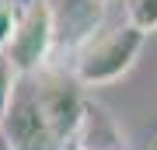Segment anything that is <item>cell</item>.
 Masks as SVG:
<instances>
[{
	"instance_id": "cell-7",
	"label": "cell",
	"mask_w": 157,
	"mask_h": 150,
	"mask_svg": "<svg viewBox=\"0 0 157 150\" xmlns=\"http://www.w3.org/2000/svg\"><path fill=\"white\" fill-rule=\"evenodd\" d=\"M17 14H21V7L11 4V0H0V52L11 45L14 39V28H17Z\"/></svg>"
},
{
	"instance_id": "cell-5",
	"label": "cell",
	"mask_w": 157,
	"mask_h": 150,
	"mask_svg": "<svg viewBox=\"0 0 157 150\" xmlns=\"http://www.w3.org/2000/svg\"><path fill=\"white\" fill-rule=\"evenodd\" d=\"M126 21L143 35L157 32V0H126Z\"/></svg>"
},
{
	"instance_id": "cell-6",
	"label": "cell",
	"mask_w": 157,
	"mask_h": 150,
	"mask_svg": "<svg viewBox=\"0 0 157 150\" xmlns=\"http://www.w3.org/2000/svg\"><path fill=\"white\" fill-rule=\"evenodd\" d=\"M17 84H21V73L14 70V63L7 60V52H0V119H4L7 105H11V98H14Z\"/></svg>"
},
{
	"instance_id": "cell-3",
	"label": "cell",
	"mask_w": 157,
	"mask_h": 150,
	"mask_svg": "<svg viewBox=\"0 0 157 150\" xmlns=\"http://www.w3.org/2000/svg\"><path fill=\"white\" fill-rule=\"evenodd\" d=\"M0 122H4V143L11 150H63V143L56 140L49 119L42 112L32 77H21Z\"/></svg>"
},
{
	"instance_id": "cell-9",
	"label": "cell",
	"mask_w": 157,
	"mask_h": 150,
	"mask_svg": "<svg viewBox=\"0 0 157 150\" xmlns=\"http://www.w3.org/2000/svg\"><path fill=\"white\" fill-rule=\"evenodd\" d=\"M0 140H4V122H0Z\"/></svg>"
},
{
	"instance_id": "cell-1",
	"label": "cell",
	"mask_w": 157,
	"mask_h": 150,
	"mask_svg": "<svg viewBox=\"0 0 157 150\" xmlns=\"http://www.w3.org/2000/svg\"><path fill=\"white\" fill-rule=\"evenodd\" d=\"M143 42H147V35L140 28H133L129 21L112 25V28H98L73 52V80L80 87H101V84L119 80L140 60Z\"/></svg>"
},
{
	"instance_id": "cell-2",
	"label": "cell",
	"mask_w": 157,
	"mask_h": 150,
	"mask_svg": "<svg viewBox=\"0 0 157 150\" xmlns=\"http://www.w3.org/2000/svg\"><path fill=\"white\" fill-rule=\"evenodd\" d=\"M52 45H56V17H52L49 0H32L17 14L14 39L7 45V60L14 63V70L21 77H35L42 73L45 60H49Z\"/></svg>"
},
{
	"instance_id": "cell-8",
	"label": "cell",
	"mask_w": 157,
	"mask_h": 150,
	"mask_svg": "<svg viewBox=\"0 0 157 150\" xmlns=\"http://www.w3.org/2000/svg\"><path fill=\"white\" fill-rule=\"evenodd\" d=\"M0 150H11V147H7V143H4V140H0Z\"/></svg>"
},
{
	"instance_id": "cell-4",
	"label": "cell",
	"mask_w": 157,
	"mask_h": 150,
	"mask_svg": "<svg viewBox=\"0 0 157 150\" xmlns=\"http://www.w3.org/2000/svg\"><path fill=\"white\" fill-rule=\"evenodd\" d=\"M32 84H35V94L42 101V112L49 119L56 140L63 143V150H73L80 126H84V115H87V101L80 98V84L59 77V73H45V77L35 73Z\"/></svg>"
}]
</instances>
